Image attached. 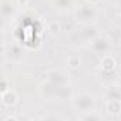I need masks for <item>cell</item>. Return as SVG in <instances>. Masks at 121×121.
<instances>
[{"mask_svg":"<svg viewBox=\"0 0 121 121\" xmlns=\"http://www.w3.org/2000/svg\"><path fill=\"white\" fill-rule=\"evenodd\" d=\"M7 90H10V83H9L7 78H3L2 83H0V91L4 93V91H7Z\"/></svg>","mask_w":121,"mask_h":121,"instance_id":"18","label":"cell"},{"mask_svg":"<svg viewBox=\"0 0 121 121\" xmlns=\"http://www.w3.org/2000/svg\"><path fill=\"white\" fill-rule=\"evenodd\" d=\"M74 17H76V22L80 23V24H91L97 20L98 17V10L95 6L93 4H81V6H77L76 10H74Z\"/></svg>","mask_w":121,"mask_h":121,"instance_id":"4","label":"cell"},{"mask_svg":"<svg viewBox=\"0 0 121 121\" xmlns=\"http://www.w3.org/2000/svg\"><path fill=\"white\" fill-rule=\"evenodd\" d=\"M77 120L80 121H93V120H97V121H103L104 120V115L101 112H98L95 108L94 110H88V111H84V112H80L77 115Z\"/></svg>","mask_w":121,"mask_h":121,"instance_id":"15","label":"cell"},{"mask_svg":"<svg viewBox=\"0 0 121 121\" xmlns=\"http://www.w3.org/2000/svg\"><path fill=\"white\" fill-rule=\"evenodd\" d=\"M14 2L20 6V7H26L29 4V0H14Z\"/></svg>","mask_w":121,"mask_h":121,"instance_id":"19","label":"cell"},{"mask_svg":"<svg viewBox=\"0 0 121 121\" xmlns=\"http://www.w3.org/2000/svg\"><path fill=\"white\" fill-rule=\"evenodd\" d=\"M95 77H97L98 83L103 87H107V86H111V84H117V73H115V70L114 71H108V70L98 69V71L95 73Z\"/></svg>","mask_w":121,"mask_h":121,"instance_id":"10","label":"cell"},{"mask_svg":"<svg viewBox=\"0 0 121 121\" xmlns=\"http://www.w3.org/2000/svg\"><path fill=\"white\" fill-rule=\"evenodd\" d=\"M67 64H69V67H70L71 70H77V69H80V64H81V58H80V56H77V54H71V56L67 58Z\"/></svg>","mask_w":121,"mask_h":121,"instance_id":"16","label":"cell"},{"mask_svg":"<svg viewBox=\"0 0 121 121\" xmlns=\"http://www.w3.org/2000/svg\"><path fill=\"white\" fill-rule=\"evenodd\" d=\"M118 86H120V87H121V83H120V84H118Z\"/></svg>","mask_w":121,"mask_h":121,"instance_id":"24","label":"cell"},{"mask_svg":"<svg viewBox=\"0 0 121 121\" xmlns=\"http://www.w3.org/2000/svg\"><path fill=\"white\" fill-rule=\"evenodd\" d=\"M105 111L112 117L121 115V100H108L105 101Z\"/></svg>","mask_w":121,"mask_h":121,"instance_id":"14","label":"cell"},{"mask_svg":"<svg viewBox=\"0 0 121 121\" xmlns=\"http://www.w3.org/2000/svg\"><path fill=\"white\" fill-rule=\"evenodd\" d=\"M2 56L6 57L9 61L19 64L23 61L24 58V48L19 44V43H12V44H6L3 43L2 46Z\"/></svg>","mask_w":121,"mask_h":121,"instance_id":"5","label":"cell"},{"mask_svg":"<svg viewBox=\"0 0 121 121\" xmlns=\"http://www.w3.org/2000/svg\"><path fill=\"white\" fill-rule=\"evenodd\" d=\"M47 30L53 34V36H56L58 31H60V23L57 22V20H54V22H50L48 24H47Z\"/></svg>","mask_w":121,"mask_h":121,"instance_id":"17","label":"cell"},{"mask_svg":"<svg viewBox=\"0 0 121 121\" xmlns=\"http://www.w3.org/2000/svg\"><path fill=\"white\" fill-rule=\"evenodd\" d=\"M19 7L20 6L14 2V0H2V3H0V13H2V17L4 20L13 19L17 14Z\"/></svg>","mask_w":121,"mask_h":121,"instance_id":"8","label":"cell"},{"mask_svg":"<svg viewBox=\"0 0 121 121\" xmlns=\"http://www.w3.org/2000/svg\"><path fill=\"white\" fill-rule=\"evenodd\" d=\"M117 41H118V44L121 46V31L118 33V36H117Z\"/></svg>","mask_w":121,"mask_h":121,"instance_id":"21","label":"cell"},{"mask_svg":"<svg viewBox=\"0 0 121 121\" xmlns=\"http://www.w3.org/2000/svg\"><path fill=\"white\" fill-rule=\"evenodd\" d=\"M19 103V95L14 90H7L4 93H2V104L4 107H14Z\"/></svg>","mask_w":121,"mask_h":121,"instance_id":"13","label":"cell"},{"mask_svg":"<svg viewBox=\"0 0 121 121\" xmlns=\"http://www.w3.org/2000/svg\"><path fill=\"white\" fill-rule=\"evenodd\" d=\"M46 80L48 83H53L56 86H64V84H71L70 74L64 69H51L46 73Z\"/></svg>","mask_w":121,"mask_h":121,"instance_id":"6","label":"cell"},{"mask_svg":"<svg viewBox=\"0 0 121 121\" xmlns=\"http://www.w3.org/2000/svg\"><path fill=\"white\" fill-rule=\"evenodd\" d=\"M86 2H87L88 4H93V6H97V4H100V3H101V0H86Z\"/></svg>","mask_w":121,"mask_h":121,"instance_id":"20","label":"cell"},{"mask_svg":"<svg viewBox=\"0 0 121 121\" xmlns=\"http://www.w3.org/2000/svg\"><path fill=\"white\" fill-rule=\"evenodd\" d=\"M100 34L98 27L91 23V24H81L80 27H74L70 31V44L73 47H86L90 46V43Z\"/></svg>","mask_w":121,"mask_h":121,"instance_id":"2","label":"cell"},{"mask_svg":"<svg viewBox=\"0 0 121 121\" xmlns=\"http://www.w3.org/2000/svg\"><path fill=\"white\" fill-rule=\"evenodd\" d=\"M39 95L44 101H66V100L73 98L74 90H73L71 84L56 86V84L44 80L43 83L39 84Z\"/></svg>","mask_w":121,"mask_h":121,"instance_id":"1","label":"cell"},{"mask_svg":"<svg viewBox=\"0 0 121 121\" xmlns=\"http://www.w3.org/2000/svg\"><path fill=\"white\" fill-rule=\"evenodd\" d=\"M118 3H120V7H121V0H120V2H118Z\"/></svg>","mask_w":121,"mask_h":121,"instance_id":"22","label":"cell"},{"mask_svg":"<svg viewBox=\"0 0 121 121\" xmlns=\"http://www.w3.org/2000/svg\"><path fill=\"white\" fill-rule=\"evenodd\" d=\"M50 3L53 9L60 13V14H66L71 10H76V0H50Z\"/></svg>","mask_w":121,"mask_h":121,"instance_id":"9","label":"cell"},{"mask_svg":"<svg viewBox=\"0 0 121 121\" xmlns=\"http://www.w3.org/2000/svg\"><path fill=\"white\" fill-rule=\"evenodd\" d=\"M90 47L91 50L98 54V56H104V54H108L111 47H112V43H111V39L107 37V36H103V34H98L91 43H90Z\"/></svg>","mask_w":121,"mask_h":121,"instance_id":"7","label":"cell"},{"mask_svg":"<svg viewBox=\"0 0 121 121\" xmlns=\"http://www.w3.org/2000/svg\"><path fill=\"white\" fill-rule=\"evenodd\" d=\"M103 95L105 101L108 100H121V87L118 84H111L107 87H103Z\"/></svg>","mask_w":121,"mask_h":121,"instance_id":"11","label":"cell"},{"mask_svg":"<svg viewBox=\"0 0 121 121\" xmlns=\"http://www.w3.org/2000/svg\"><path fill=\"white\" fill-rule=\"evenodd\" d=\"M100 69L108 70V71L117 70V58H115L114 56H111L110 53L101 56V60H100Z\"/></svg>","mask_w":121,"mask_h":121,"instance_id":"12","label":"cell"},{"mask_svg":"<svg viewBox=\"0 0 121 121\" xmlns=\"http://www.w3.org/2000/svg\"><path fill=\"white\" fill-rule=\"evenodd\" d=\"M120 19H121V12H120Z\"/></svg>","mask_w":121,"mask_h":121,"instance_id":"23","label":"cell"},{"mask_svg":"<svg viewBox=\"0 0 121 121\" xmlns=\"http://www.w3.org/2000/svg\"><path fill=\"white\" fill-rule=\"evenodd\" d=\"M95 105H97V100L88 91H81L78 94H74L73 98H71V107L77 112H84V111H88V110H94Z\"/></svg>","mask_w":121,"mask_h":121,"instance_id":"3","label":"cell"}]
</instances>
